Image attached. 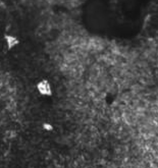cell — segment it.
Wrapping results in <instances>:
<instances>
[{
	"mask_svg": "<svg viewBox=\"0 0 158 168\" xmlns=\"http://www.w3.org/2000/svg\"><path fill=\"white\" fill-rule=\"evenodd\" d=\"M37 91L40 95L42 96H51L52 95V88L50 83L47 80H41L37 84Z\"/></svg>",
	"mask_w": 158,
	"mask_h": 168,
	"instance_id": "cell-1",
	"label": "cell"
},
{
	"mask_svg": "<svg viewBox=\"0 0 158 168\" xmlns=\"http://www.w3.org/2000/svg\"><path fill=\"white\" fill-rule=\"evenodd\" d=\"M5 40H6V43H7V46L9 47V48H11V47H13V46L16 45L19 43V41L16 40V38H15V37L6 36Z\"/></svg>",
	"mask_w": 158,
	"mask_h": 168,
	"instance_id": "cell-2",
	"label": "cell"
}]
</instances>
